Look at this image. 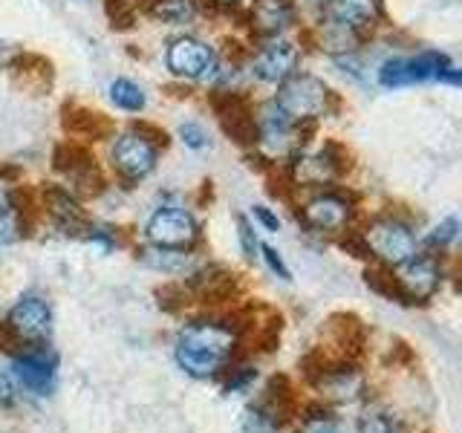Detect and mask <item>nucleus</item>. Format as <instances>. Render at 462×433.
<instances>
[{
  "label": "nucleus",
  "mask_w": 462,
  "mask_h": 433,
  "mask_svg": "<svg viewBox=\"0 0 462 433\" xmlns=\"http://www.w3.org/2000/svg\"><path fill=\"white\" fill-rule=\"evenodd\" d=\"M12 370H14V379H18L32 396H47L58 375V355L50 353L47 346H32V350L14 355Z\"/></svg>",
  "instance_id": "nucleus-8"
},
{
  "label": "nucleus",
  "mask_w": 462,
  "mask_h": 433,
  "mask_svg": "<svg viewBox=\"0 0 462 433\" xmlns=\"http://www.w3.org/2000/svg\"><path fill=\"white\" fill-rule=\"evenodd\" d=\"M303 220H307L310 228L321 231V235H336V231H341L346 220H350V206L336 194H321L312 202H307Z\"/></svg>",
  "instance_id": "nucleus-13"
},
{
  "label": "nucleus",
  "mask_w": 462,
  "mask_h": 433,
  "mask_svg": "<svg viewBox=\"0 0 462 433\" xmlns=\"http://www.w3.org/2000/svg\"><path fill=\"white\" fill-rule=\"evenodd\" d=\"M217 4H223V6H231V4H240V0H217Z\"/></svg>",
  "instance_id": "nucleus-30"
},
{
  "label": "nucleus",
  "mask_w": 462,
  "mask_h": 433,
  "mask_svg": "<svg viewBox=\"0 0 462 433\" xmlns=\"http://www.w3.org/2000/svg\"><path fill=\"white\" fill-rule=\"evenodd\" d=\"M332 173H336V165H332V159L324 153L300 156L295 162V180L303 185H321L332 177Z\"/></svg>",
  "instance_id": "nucleus-18"
},
{
  "label": "nucleus",
  "mask_w": 462,
  "mask_h": 433,
  "mask_svg": "<svg viewBox=\"0 0 462 433\" xmlns=\"http://www.w3.org/2000/svg\"><path fill=\"white\" fill-rule=\"evenodd\" d=\"M237 237H240V245H243L245 260L260 257V254H257V252H260V243H257L254 228L249 226V220H245V216H237Z\"/></svg>",
  "instance_id": "nucleus-24"
},
{
  "label": "nucleus",
  "mask_w": 462,
  "mask_h": 433,
  "mask_svg": "<svg viewBox=\"0 0 462 433\" xmlns=\"http://www.w3.org/2000/svg\"><path fill=\"white\" fill-rule=\"evenodd\" d=\"M358 433H404V428L393 413L365 410L358 416Z\"/></svg>",
  "instance_id": "nucleus-22"
},
{
  "label": "nucleus",
  "mask_w": 462,
  "mask_h": 433,
  "mask_svg": "<svg viewBox=\"0 0 462 433\" xmlns=\"http://www.w3.org/2000/svg\"><path fill=\"white\" fill-rule=\"evenodd\" d=\"M382 87H404L413 81H448L459 84V69L442 52H422L416 58H393L379 72Z\"/></svg>",
  "instance_id": "nucleus-3"
},
{
  "label": "nucleus",
  "mask_w": 462,
  "mask_h": 433,
  "mask_svg": "<svg viewBox=\"0 0 462 433\" xmlns=\"http://www.w3.org/2000/svg\"><path fill=\"white\" fill-rule=\"evenodd\" d=\"M144 235L153 245H165V249H185L199 237V226L188 211L182 208H159L151 220Z\"/></svg>",
  "instance_id": "nucleus-6"
},
{
  "label": "nucleus",
  "mask_w": 462,
  "mask_h": 433,
  "mask_svg": "<svg viewBox=\"0 0 462 433\" xmlns=\"http://www.w3.org/2000/svg\"><path fill=\"white\" fill-rule=\"evenodd\" d=\"M139 260L144 266L168 272V274H182L191 269V254H185L182 249H165V245H148V249L139 252Z\"/></svg>",
  "instance_id": "nucleus-16"
},
{
  "label": "nucleus",
  "mask_w": 462,
  "mask_h": 433,
  "mask_svg": "<svg viewBox=\"0 0 462 433\" xmlns=\"http://www.w3.org/2000/svg\"><path fill=\"white\" fill-rule=\"evenodd\" d=\"M168 67L182 78H206L217 69V55L208 43L197 38H180L168 47Z\"/></svg>",
  "instance_id": "nucleus-11"
},
{
  "label": "nucleus",
  "mask_w": 462,
  "mask_h": 433,
  "mask_svg": "<svg viewBox=\"0 0 462 433\" xmlns=\"http://www.w3.org/2000/svg\"><path fill=\"white\" fill-rule=\"evenodd\" d=\"M327 105H329V87L315 76H295V72L286 81H281L278 98H274V107L292 124L324 115Z\"/></svg>",
  "instance_id": "nucleus-2"
},
{
  "label": "nucleus",
  "mask_w": 462,
  "mask_h": 433,
  "mask_svg": "<svg viewBox=\"0 0 462 433\" xmlns=\"http://www.w3.org/2000/svg\"><path fill=\"white\" fill-rule=\"evenodd\" d=\"M6 329L14 336V341H47L52 332V309L41 295L21 298L6 315Z\"/></svg>",
  "instance_id": "nucleus-5"
},
{
  "label": "nucleus",
  "mask_w": 462,
  "mask_h": 433,
  "mask_svg": "<svg viewBox=\"0 0 462 433\" xmlns=\"http://www.w3.org/2000/svg\"><path fill=\"white\" fill-rule=\"evenodd\" d=\"M457 235H459V220H457V216H448L445 223H439L437 228H433V235L428 240H430V245H439V249H445L448 243L457 240Z\"/></svg>",
  "instance_id": "nucleus-25"
},
{
  "label": "nucleus",
  "mask_w": 462,
  "mask_h": 433,
  "mask_svg": "<svg viewBox=\"0 0 462 433\" xmlns=\"http://www.w3.org/2000/svg\"><path fill=\"white\" fill-rule=\"evenodd\" d=\"M21 237V214L14 208L6 185H0V243H14Z\"/></svg>",
  "instance_id": "nucleus-19"
},
{
  "label": "nucleus",
  "mask_w": 462,
  "mask_h": 433,
  "mask_svg": "<svg viewBox=\"0 0 462 433\" xmlns=\"http://www.w3.org/2000/svg\"><path fill=\"white\" fill-rule=\"evenodd\" d=\"M110 98H113V105L116 107H122L127 113H136L144 107V93H142V87L134 84V81H127V78H116L110 84Z\"/></svg>",
  "instance_id": "nucleus-20"
},
{
  "label": "nucleus",
  "mask_w": 462,
  "mask_h": 433,
  "mask_svg": "<svg viewBox=\"0 0 462 433\" xmlns=\"http://www.w3.org/2000/svg\"><path fill=\"white\" fill-rule=\"evenodd\" d=\"M237 346V332L220 321H191L180 329L173 355L191 379H217Z\"/></svg>",
  "instance_id": "nucleus-1"
},
{
  "label": "nucleus",
  "mask_w": 462,
  "mask_h": 433,
  "mask_svg": "<svg viewBox=\"0 0 462 433\" xmlns=\"http://www.w3.org/2000/svg\"><path fill=\"white\" fill-rule=\"evenodd\" d=\"M252 21L257 23V29L263 35H278L283 29L292 26L295 6H292V0H254Z\"/></svg>",
  "instance_id": "nucleus-15"
},
{
  "label": "nucleus",
  "mask_w": 462,
  "mask_h": 433,
  "mask_svg": "<svg viewBox=\"0 0 462 433\" xmlns=\"http://www.w3.org/2000/svg\"><path fill=\"white\" fill-rule=\"evenodd\" d=\"M393 283L399 289L402 298L408 300H425L439 289L442 283V274L439 266L433 263L430 257H408L396 263V274H393Z\"/></svg>",
  "instance_id": "nucleus-10"
},
{
  "label": "nucleus",
  "mask_w": 462,
  "mask_h": 433,
  "mask_svg": "<svg viewBox=\"0 0 462 433\" xmlns=\"http://www.w3.org/2000/svg\"><path fill=\"white\" fill-rule=\"evenodd\" d=\"M180 136H182V142L188 144V148H194V151H202V148L208 144L206 130H202L199 124H194V122H185V124L180 127Z\"/></svg>",
  "instance_id": "nucleus-26"
},
{
  "label": "nucleus",
  "mask_w": 462,
  "mask_h": 433,
  "mask_svg": "<svg viewBox=\"0 0 462 433\" xmlns=\"http://www.w3.org/2000/svg\"><path fill=\"white\" fill-rule=\"evenodd\" d=\"M254 379H257V370H254V367H243V370H237V373L228 379L226 393H240V390H245Z\"/></svg>",
  "instance_id": "nucleus-28"
},
{
  "label": "nucleus",
  "mask_w": 462,
  "mask_h": 433,
  "mask_svg": "<svg viewBox=\"0 0 462 433\" xmlns=\"http://www.w3.org/2000/svg\"><path fill=\"white\" fill-rule=\"evenodd\" d=\"M298 433H341V422L332 410H310Z\"/></svg>",
  "instance_id": "nucleus-23"
},
{
  "label": "nucleus",
  "mask_w": 462,
  "mask_h": 433,
  "mask_svg": "<svg viewBox=\"0 0 462 433\" xmlns=\"http://www.w3.org/2000/svg\"><path fill=\"white\" fill-rule=\"evenodd\" d=\"M153 14L168 23H191L197 14L194 0H156Z\"/></svg>",
  "instance_id": "nucleus-21"
},
{
  "label": "nucleus",
  "mask_w": 462,
  "mask_h": 433,
  "mask_svg": "<svg viewBox=\"0 0 462 433\" xmlns=\"http://www.w3.org/2000/svg\"><path fill=\"white\" fill-rule=\"evenodd\" d=\"M113 165L125 180L148 177L156 165V148L151 139H144L136 130H127L113 144Z\"/></svg>",
  "instance_id": "nucleus-9"
},
{
  "label": "nucleus",
  "mask_w": 462,
  "mask_h": 433,
  "mask_svg": "<svg viewBox=\"0 0 462 433\" xmlns=\"http://www.w3.org/2000/svg\"><path fill=\"white\" fill-rule=\"evenodd\" d=\"M332 18L344 29H367L382 18L379 0H332Z\"/></svg>",
  "instance_id": "nucleus-14"
},
{
  "label": "nucleus",
  "mask_w": 462,
  "mask_h": 433,
  "mask_svg": "<svg viewBox=\"0 0 462 433\" xmlns=\"http://www.w3.org/2000/svg\"><path fill=\"white\" fill-rule=\"evenodd\" d=\"M321 373H324L321 387L327 390V396H332V399L350 401V399H356V393L361 390V379L356 375V370H350V367H336V370H321Z\"/></svg>",
  "instance_id": "nucleus-17"
},
{
  "label": "nucleus",
  "mask_w": 462,
  "mask_h": 433,
  "mask_svg": "<svg viewBox=\"0 0 462 433\" xmlns=\"http://www.w3.org/2000/svg\"><path fill=\"white\" fill-rule=\"evenodd\" d=\"M300 61V52L295 43L289 41H274L269 47L254 58V76L260 81H269V84H281L295 72Z\"/></svg>",
  "instance_id": "nucleus-12"
},
{
  "label": "nucleus",
  "mask_w": 462,
  "mask_h": 433,
  "mask_svg": "<svg viewBox=\"0 0 462 433\" xmlns=\"http://www.w3.org/2000/svg\"><path fill=\"white\" fill-rule=\"evenodd\" d=\"M254 216L266 226V231H278V228H281L278 216H274V214H272L269 208H263V206H257V208H254Z\"/></svg>",
  "instance_id": "nucleus-29"
},
{
  "label": "nucleus",
  "mask_w": 462,
  "mask_h": 433,
  "mask_svg": "<svg viewBox=\"0 0 462 433\" xmlns=\"http://www.w3.org/2000/svg\"><path fill=\"white\" fill-rule=\"evenodd\" d=\"M365 240L370 245V252H375L390 266H396V263H402V260H408V257L416 254L413 231L404 223H399V220H375L367 228Z\"/></svg>",
  "instance_id": "nucleus-7"
},
{
  "label": "nucleus",
  "mask_w": 462,
  "mask_h": 433,
  "mask_svg": "<svg viewBox=\"0 0 462 433\" xmlns=\"http://www.w3.org/2000/svg\"><path fill=\"white\" fill-rule=\"evenodd\" d=\"M260 252H263V254H260V257H263L266 260V266L274 272V274H278V278L281 281H292V272H289L286 269V263H283V257L278 254V252H274L272 249V245H260Z\"/></svg>",
  "instance_id": "nucleus-27"
},
{
  "label": "nucleus",
  "mask_w": 462,
  "mask_h": 433,
  "mask_svg": "<svg viewBox=\"0 0 462 433\" xmlns=\"http://www.w3.org/2000/svg\"><path fill=\"white\" fill-rule=\"evenodd\" d=\"M292 413V396H289L286 379H274L260 401L249 404L243 413L245 433H278Z\"/></svg>",
  "instance_id": "nucleus-4"
}]
</instances>
